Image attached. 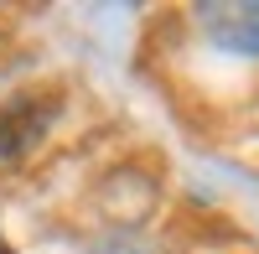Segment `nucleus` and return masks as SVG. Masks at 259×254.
Instances as JSON below:
<instances>
[{
	"label": "nucleus",
	"instance_id": "f03ea898",
	"mask_svg": "<svg viewBox=\"0 0 259 254\" xmlns=\"http://www.w3.org/2000/svg\"><path fill=\"white\" fill-rule=\"evenodd\" d=\"M62 109L57 89H21L0 104V161H21L47 140L52 119Z\"/></svg>",
	"mask_w": 259,
	"mask_h": 254
},
{
	"label": "nucleus",
	"instance_id": "7ed1b4c3",
	"mask_svg": "<svg viewBox=\"0 0 259 254\" xmlns=\"http://www.w3.org/2000/svg\"><path fill=\"white\" fill-rule=\"evenodd\" d=\"M197 26L212 47L233 57H259V6L233 0V6H197Z\"/></svg>",
	"mask_w": 259,
	"mask_h": 254
},
{
	"label": "nucleus",
	"instance_id": "f257e3e1",
	"mask_svg": "<svg viewBox=\"0 0 259 254\" xmlns=\"http://www.w3.org/2000/svg\"><path fill=\"white\" fill-rule=\"evenodd\" d=\"M156 207H161V177L140 161L109 166L94 187V213L114 228H140L156 218Z\"/></svg>",
	"mask_w": 259,
	"mask_h": 254
}]
</instances>
